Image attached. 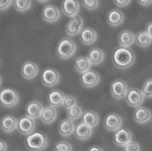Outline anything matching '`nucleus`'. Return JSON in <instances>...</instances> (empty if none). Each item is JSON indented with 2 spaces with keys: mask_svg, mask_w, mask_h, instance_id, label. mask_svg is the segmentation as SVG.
<instances>
[{
  "mask_svg": "<svg viewBox=\"0 0 152 151\" xmlns=\"http://www.w3.org/2000/svg\"><path fill=\"white\" fill-rule=\"evenodd\" d=\"M135 60V55L129 47L119 46L116 47L112 54V61L116 68L121 69L129 68Z\"/></svg>",
  "mask_w": 152,
  "mask_h": 151,
  "instance_id": "nucleus-1",
  "label": "nucleus"
},
{
  "mask_svg": "<svg viewBox=\"0 0 152 151\" xmlns=\"http://www.w3.org/2000/svg\"><path fill=\"white\" fill-rule=\"evenodd\" d=\"M25 145L30 151H42L48 147V137L42 132H33L28 135L25 141Z\"/></svg>",
  "mask_w": 152,
  "mask_h": 151,
  "instance_id": "nucleus-2",
  "label": "nucleus"
},
{
  "mask_svg": "<svg viewBox=\"0 0 152 151\" xmlns=\"http://www.w3.org/2000/svg\"><path fill=\"white\" fill-rule=\"evenodd\" d=\"M77 47L75 42L69 37H64L60 40L57 47L56 54L62 59H68L76 52Z\"/></svg>",
  "mask_w": 152,
  "mask_h": 151,
  "instance_id": "nucleus-3",
  "label": "nucleus"
},
{
  "mask_svg": "<svg viewBox=\"0 0 152 151\" xmlns=\"http://www.w3.org/2000/svg\"><path fill=\"white\" fill-rule=\"evenodd\" d=\"M0 100L2 107L10 108L16 106L20 100V97L16 90L12 88H5L0 94Z\"/></svg>",
  "mask_w": 152,
  "mask_h": 151,
  "instance_id": "nucleus-4",
  "label": "nucleus"
},
{
  "mask_svg": "<svg viewBox=\"0 0 152 151\" xmlns=\"http://www.w3.org/2000/svg\"><path fill=\"white\" fill-rule=\"evenodd\" d=\"M60 80V75L56 69L48 68L43 70L41 74V81L47 87H53L56 85Z\"/></svg>",
  "mask_w": 152,
  "mask_h": 151,
  "instance_id": "nucleus-5",
  "label": "nucleus"
},
{
  "mask_svg": "<svg viewBox=\"0 0 152 151\" xmlns=\"http://www.w3.org/2000/svg\"><path fill=\"white\" fill-rule=\"evenodd\" d=\"M125 99L130 107L137 108L143 103L145 97L141 90L132 88L128 89Z\"/></svg>",
  "mask_w": 152,
  "mask_h": 151,
  "instance_id": "nucleus-6",
  "label": "nucleus"
},
{
  "mask_svg": "<svg viewBox=\"0 0 152 151\" xmlns=\"http://www.w3.org/2000/svg\"><path fill=\"white\" fill-rule=\"evenodd\" d=\"M128 91V84L122 79H115L111 83L110 93L115 99H121L125 98Z\"/></svg>",
  "mask_w": 152,
  "mask_h": 151,
  "instance_id": "nucleus-7",
  "label": "nucleus"
},
{
  "mask_svg": "<svg viewBox=\"0 0 152 151\" xmlns=\"http://www.w3.org/2000/svg\"><path fill=\"white\" fill-rule=\"evenodd\" d=\"M35 119L25 115L18 120L17 130L18 132L24 135H29L34 132L35 128Z\"/></svg>",
  "mask_w": 152,
  "mask_h": 151,
  "instance_id": "nucleus-8",
  "label": "nucleus"
},
{
  "mask_svg": "<svg viewBox=\"0 0 152 151\" xmlns=\"http://www.w3.org/2000/svg\"><path fill=\"white\" fill-rule=\"evenodd\" d=\"M104 125L107 130L116 132L123 127V120L117 113H110L105 117Z\"/></svg>",
  "mask_w": 152,
  "mask_h": 151,
  "instance_id": "nucleus-9",
  "label": "nucleus"
},
{
  "mask_svg": "<svg viewBox=\"0 0 152 151\" xmlns=\"http://www.w3.org/2000/svg\"><path fill=\"white\" fill-rule=\"evenodd\" d=\"M100 79L99 74L95 70L91 69L87 73L81 74L80 78L82 85L87 88L95 87L100 82Z\"/></svg>",
  "mask_w": 152,
  "mask_h": 151,
  "instance_id": "nucleus-10",
  "label": "nucleus"
},
{
  "mask_svg": "<svg viewBox=\"0 0 152 151\" xmlns=\"http://www.w3.org/2000/svg\"><path fill=\"white\" fill-rule=\"evenodd\" d=\"M83 20L80 16L77 15V16L71 18L69 21L66 26V32L69 36H75L80 33L82 30Z\"/></svg>",
  "mask_w": 152,
  "mask_h": 151,
  "instance_id": "nucleus-11",
  "label": "nucleus"
},
{
  "mask_svg": "<svg viewBox=\"0 0 152 151\" xmlns=\"http://www.w3.org/2000/svg\"><path fill=\"white\" fill-rule=\"evenodd\" d=\"M131 140H132V134L128 129L124 127L116 131L113 136V142L118 147H123Z\"/></svg>",
  "mask_w": 152,
  "mask_h": 151,
  "instance_id": "nucleus-12",
  "label": "nucleus"
},
{
  "mask_svg": "<svg viewBox=\"0 0 152 151\" xmlns=\"http://www.w3.org/2000/svg\"><path fill=\"white\" fill-rule=\"evenodd\" d=\"M43 19L48 22L54 23L57 22L61 17V12L59 8L53 4H47L42 11Z\"/></svg>",
  "mask_w": 152,
  "mask_h": 151,
  "instance_id": "nucleus-13",
  "label": "nucleus"
},
{
  "mask_svg": "<svg viewBox=\"0 0 152 151\" xmlns=\"http://www.w3.org/2000/svg\"><path fill=\"white\" fill-rule=\"evenodd\" d=\"M21 73L25 79L31 80L37 76L39 73V67L36 63L31 60H27L22 64Z\"/></svg>",
  "mask_w": 152,
  "mask_h": 151,
  "instance_id": "nucleus-14",
  "label": "nucleus"
},
{
  "mask_svg": "<svg viewBox=\"0 0 152 151\" xmlns=\"http://www.w3.org/2000/svg\"><path fill=\"white\" fill-rule=\"evenodd\" d=\"M80 9V3L76 0H64L61 4L63 13L69 17L77 16Z\"/></svg>",
  "mask_w": 152,
  "mask_h": 151,
  "instance_id": "nucleus-15",
  "label": "nucleus"
},
{
  "mask_svg": "<svg viewBox=\"0 0 152 151\" xmlns=\"http://www.w3.org/2000/svg\"><path fill=\"white\" fill-rule=\"evenodd\" d=\"M74 135L76 138L80 140H87L92 135V128L82 122L75 126Z\"/></svg>",
  "mask_w": 152,
  "mask_h": 151,
  "instance_id": "nucleus-16",
  "label": "nucleus"
},
{
  "mask_svg": "<svg viewBox=\"0 0 152 151\" xmlns=\"http://www.w3.org/2000/svg\"><path fill=\"white\" fill-rule=\"evenodd\" d=\"M44 108L42 104L39 101H31L26 106V115L33 119L37 118L41 115Z\"/></svg>",
  "mask_w": 152,
  "mask_h": 151,
  "instance_id": "nucleus-17",
  "label": "nucleus"
},
{
  "mask_svg": "<svg viewBox=\"0 0 152 151\" xmlns=\"http://www.w3.org/2000/svg\"><path fill=\"white\" fill-rule=\"evenodd\" d=\"M18 127V120L14 116L7 115H5L1 120V128L4 132H13Z\"/></svg>",
  "mask_w": 152,
  "mask_h": 151,
  "instance_id": "nucleus-18",
  "label": "nucleus"
},
{
  "mask_svg": "<svg viewBox=\"0 0 152 151\" xmlns=\"http://www.w3.org/2000/svg\"><path fill=\"white\" fill-rule=\"evenodd\" d=\"M64 97L65 95L61 91L53 89L47 96L48 103L50 107L56 108L63 105Z\"/></svg>",
  "mask_w": 152,
  "mask_h": 151,
  "instance_id": "nucleus-19",
  "label": "nucleus"
},
{
  "mask_svg": "<svg viewBox=\"0 0 152 151\" xmlns=\"http://www.w3.org/2000/svg\"><path fill=\"white\" fill-rule=\"evenodd\" d=\"M80 41L86 45H92L97 40V33L92 28H85L80 33Z\"/></svg>",
  "mask_w": 152,
  "mask_h": 151,
  "instance_id": "nucleus-20",
  "label": "nucleus"
},
{
  "mask_svg": "<svg viewBox=\"0 0 152 151\" xmlns=\"http://www.w3.org/2000/svg\"><path fill=\"white\" fill-rule=\"evenodd\" d=\"M151 113L150 111L143 107L136 108L134 113L133 118L138 123L143 124L149 122L151 118Z\"/></svg>",
  "mask_w": 152,
  "mask_h": 151,
  "instance_id": "nucleus-21",
  "label": "nucleus"
},
{
  "mask_svg": "<svg viewBox=\"0 0 152 151\" xmlns=\"http://www.w3.org/2000/svg\"><path fill=\"white\" fill-rule=\"evenodd\" d=\"M124 19L123 13L121 10L115 8L110 9L107 16L108 23L113 27L119 26L123 22Z\"/></svg>",
  "mask_w": 152,
  "mask_h": 151,
  "instance_id": "nucleus-22",
  "label": "nucleus"
},
{
  "mask_svg": "<svg viewBox=\"0 0 152 151\" xmlns=\"http://www.w3.org/2000/svg\"><path fill=\"white\" fill-rule=\"evenodd\" d=\"M58 113L55 108L48 106L44 108L40 118L44 124L49 125L53 123L57 118Z\"/></svg>",
  "mask_w": 152,
  "mask_h": 151,
  "instance_id": "nucleus-23",
  "label": "nucleus"
},
{
  "mask_svg": "<svg viewBox=\"0 0 152 151\" xmlns=\"http://www.w3.org/2000/svg\"><path fill=\"white\" fill-rule=\"evenodd\" d=\"M104 56L105 54L102 49L94 47L89 50L87 57L91 64L93 65H97L103 62Z\"/></svg>",
  "mask_w": 152,
  "mask_h": 151,
  "instance_id": "nucleus-24",
  "label": "nucleus"
},
{
  "mask_svg": "<svg viewBox=\"0 0 152 151\" xmlns=\"http://www.w3.org/2000/svg\"><path fill=\"white\" fill-rule=\"evenodd\" d=\"M135 41V35L129 30H124L118 36V43L120 46L129 47Z\"/></svg>",
  "mask_w": 152,
  "mask_h": 151,
  "instance_id": "nucleus-25",
  "label": "nucleus"
},
{
  "mask_svg": "<svg viewBox=\"0 0 152 151\" xmlns=\"http://www.w3.org/2000/svg\"><path fill=\"white\" fill-rule=\"evenodd\" d=\"M91 63L87 57L80 56L74 60V67L75 70L81 74L87 73L90 70Z\"/></svg>",
  "mask_w": 152,
  "mask_h": 151,
  "instance_id": "nucleus-26",
  "label": "nucleus"
},
{
  "mask_svg": "<svg viewBox=\"0 0 152 151\" xmlns=\"http://www.w3.org/2000/svg\"><path fill=\"white\" fill-rule=\"evenodd\" d=\"M75 126L72 120L69 118L63 120L59 125V132L60 135L64 137H69L74 133Z\"/></svg>",
  "mask_w": 152,
  "mask_h": 151,
  "instance_id": "nucleus-27",
  "label": "nucleus"
},
{
  "mask_svg": "<svg viewBox=\"0 0 152 151\" xmlns=\"http://www.w3.org/2000/svg\"><path fill=\"white\" fill-rule=\"evenodd\" d=\"M82 122L90 127L97 126L99 122V115L93 110H87L83 113L82 117Z\"/></svg>",
  "mask_w": 152,
  "mask_h": 151,
  "instance_id": "nucleus-28",
  "label": "nucleus"
},
{
  "mask_svg": "<svg viewBox=\"0 0 152 151\" xmlns=\"http://www.w3.org/2000/svg\"><path fill=\"white\" fill-rule=\"evenodd\" d=\"M136 44L141 47H147L151 44L152 38L145 31L140 32L135 35Z\"/></svg>",
  "mask_w": 152,
  "mask_h": 151,
  "instance_id": "nucleus-29",
  "label": "nucleus"
},
{
  "mask_svg": "<svg viewBox=\"0 0 152 151\" xmlns=\"http://www.w3.org/2000/svg\"><path fill=\"white\" fill-rule=\"evenodd\" d=\"M83 110L78 105H75L67 110V115L69 119L74 121L82 117Z\"/></svg>",
  "mask_w": 152,
  "mask_h": 151,
  "instance_id": "nucleus-30",
  "label": "nucleus"
},
{
  "mask_svg": "<svg viewBox=\"0 0 152 151\" xmlns=\"http://www.w3.org/2000/svg\"><path fill=\"white\" fill-rule=\"evenodd\" d=\"M32 1L30 0H15L14 1V7L17 11L23 12L27 11L31 7Z\"/></svg>",
  "mask_w": 152,
  "mask_h": 151,
  "instance_id": "nucleus-31",
  "label": "nucleus"
},
{
  "mask_svg": "<svg viewBox=\"0 0 152 151\" xmlns=\"http://www.w3.org/2000/svg\"><path fill=\"white\" fill-rule=\"evenodd\" d=\"M141 91H142L145 97L147 98H152V78L145 81Z\"/></svg>",
  "mask_w": 152,
  "mask_h": 151,
  "instance_id": "nucleus-32",
  "label": "nucleus"
},
{
  "mask_svg": "<svg viewBox=\"0 0 152 151\" xmlns=\"http://www.w3.org/2000/svg\"><path fill=\"white\" fill-rule=\"evenodd\" d=\"M72 145L65 140H61L54 145V151H72Z\"/></svg>",
  "mask_w": 152,
  "mask_h": 151,
  "instance_id": "nucleus-33",
  "label": "nucleus"
},
{
  "mask_svg": "<svg viewBox=\"0 0 152 151\" xmlns=\"http://www.w3.org/2000/svg\"><path fill=\"white\" fill-rule=\"evenodd\" d=\"M77 105V101L73 96L72 95H65V97L63 100V106L66 109H69L74 106Z\"/></svg>",
  "mask_w": 152,
  "mask_h": 151,
  "instance_id": "nucleus-34",
  "label": "nucleus"
},
{
  "mask_svg": "<svg viewBox=\"0 0 152 151\" xmlns=\"http://www.w3.org/2000/svg\"><path fill=\"white\" fill-rule=\"evenodd\" d=\"M123 151H140V146L134 141L131 140L123 147Z\"/></svg>",
  "mask_w": 152,
  "mask_h": 151,
  "instance_id": "nucleus-35",
  "label": "nucleus"
},
{
  "mask_svg": "<svg viewBox=\"0 0 152 151\" xmlns=\"http://www.w3.org/2000/svg\"><path fill=\"white\" fill-rule=\"evenodd\" d=\"M82 3L85 8L89 10L95 9L99 6V1L97 0H83Z\"/></svg>",
  "mask_w": 152,
  "mask_h": 151,
  "instance_id": "nucleus-36",
  "label": "nucleus"
},
{
  "mask_svg": "<svg viewBox=\"0 0 152 151\" xmlns=\"http://www.w3.org/2000/svg\"><path fill=\"white\" fill-rule=\"evenodd\" d=\"M12 3V0H1L0 1V8H1V11H4V10L9 8Z\"/></svg>",
  "mask_w": 152,
  "mask_h": 151,
  "instance_id": "nucleus-37",
  "label": "nucleus"
},
{
  "mask_svg": "<svg viewBox=\"0 0 152 151\" xmlns=\"http://www.w3.org/2000/svg\"><path fill=\"white\" fill-rule=\"evenodd\" d=\"M114 3L119 7H124L128 6L131 3V0H114Z\"/></svg>",
  "mask_w": 152,
  "mask_h": 151,
  "instance_id": "nucleus-38",
  "label": "nucleus"
},
{
  "mask_svg": "<svg viewBox=\"0 0 152 151\" xmlns=\"http://www.w3.org/2000/svg\"><path fill=\"white\" fill-rule=\"evenodd\" d=\"M145 32L147 33L149 35V36L152 38V22L148 23L146 25Z\"/></svg>",
  "mask_w": 152,
  "mask_h": 151,
  "instance_id": "nucleus-39",
  "label": "nucleus"
},
{
  "mask_svg": "<svg viewBox=\"0 0 152 151\" xmlns=\"http://www.w3.org/2000/svg\"><path fill=\"white\" fill-rule=\"evenodd\" d=\"M138 2L142 6L146 7L149 6L152 3V0H139Z\"/></svg>",
  "mask_w": 152,
  "mask_h": 151,
  "instance_id": "nucleus-40",
  "label": "nucleus"
},
{
  "mask_svg": "<svg viewBox=\"0 0 152 151\" xmlns=\"http://www.w3.org/2000/svg\"><path fill=\"white\" fill-rule=\"evenodd\" d=\"M7 144L3 140H1L0 142V151H7Z\"/></svg>",
  "mask_w": 152,
  "mask_h": 151,
  "instance_id": "nucleus-41",
  "label": "nucleus"
},
{
  "mask_svg": "<svg viewBox=\"0 0 152 151\" xmlns=\"http://www.w3.org/2000/svg\"><path fill=\"white\" fill-rule=\"evenodd\" d=\"M87 151H104L103 149L97 145H92L90 147Z\"/></svg>",
  "mask_w": 152,
  "mask_h": 151,
  "instance_id": "nucleus-42",
  "label": "nucleus"
}]
</instances>
